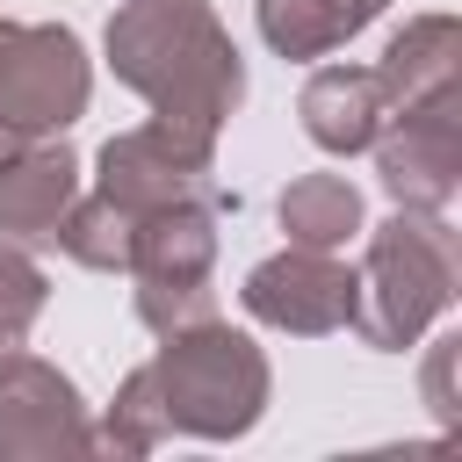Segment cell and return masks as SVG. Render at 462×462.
<instances>
[{"label": "cell", "mask_w": 462, "mask_h": 462, "mask_svg": "<svg viewBox=\"0 0 462 462\" xmlns=\"http://www.w3.org/2000/svg\"><path fill=\"white\" fill-rule=\"evenodd\" d=\"M130 238H137V217H130L123 202H108L101 188H94V195H72V209H65L58 231H51V245H58L65 260H79L87 274H123V267H130Z\"/></svg>", "instance_id": "obj_15"}, {"label": "cell", "mask_w": 462, "mask_h": 462, "mask_svg": "<svg viewBox=\"0 0 462 462\" xmlns=\"http://www.w3.org/2000/svg\"><path fill=\"white\" fill-rule=\"evenodd\" d=\"M296 116H303V137L332 159H354L375 144V130L390 123V94L375 79V65H318L296 94Z\"/></svg>", "instance_id": "obj_11"}, {"label": "cell", "mask_w": 462, "mask_h": 462, "mask_svg": "<svg viewBox=\"0 0 462 462\" xmlns=\"http://www.w3.org/2000/svg\"><path fill=\"white\" fill-rule=\"evenodd\" d=\"M289 245H310V253H339L354 231H368V209H361V188L346 173H296L274 202Z\"/></svg>", "instance_id": "obj_14"}, {"label": "cell", "mask_w": 462, "mask_h": 462, "mask_svg": "<svg viewBox=\"0 0 462 462\" xmlns=\"http://www.w3.org/2000/svg\"><path fill=\"white\" fill-rule=\"evenodd\" d=\"M368 152H375V180L390 188L397 209H448L462 188V87L390 108V123L375 130Z\"/></svg>", "instance_id": "obj_7"}, {"label": "cell", "mask_w": 462, "mask_h": 462, "mask_svg": "<svg viewBox=\"0 0 462 462\" xmlns=\"http://www.w3.org/2000/svg\"><path fill=\"white\" fill-rule=\"evenodd\" d=\"M455 296H462V245L448 209H390L354 267V332L383 354H404L433 318H448Z\"/></svg>", "instance_id": "obj_2"}, {"label": "cell", "mask_w": 462, "mask_h": 462, "mask_svg": "<svg viewBox=\"0 0 462 462\" xmlns=\"http://www.w3.org/2000/svg\"><path fill=\"white\" fill-rule=\"evenodd\" d=\"M101 195L123 202L130 217L144 209H166V202H217L224 209V188H217V137H195V130H173V123H137V130H116L101 144Z\"/></svg>", "instance_id": "obj_6"}, {"label": "cell", "mask_w": 462, "mask_h": 462, "mask_svg": "<svg viewBox=\"0 0 462 462\" xmlns=\"http://www.w3.org/2000/svg\"><path fill=\"white\" fill-rule=\"evenodd\" d=\"M123 274L137 282V318L152 332H180V325L217 318V289H209V274H217V202L144 209Z\"/></svg>", "instance_id": "obj_5"}, {"label": "cell", "mask_w": 462, "mask_h": 462, "mask_svg": "<svg viewBox=\"0 0 462 462\" xmlns=\"http://www.w3.org/2000/svg\"><path fill=\"white\" fill-rule=\"evenodd\" d=\"M455 332L448 339H433V368H426V397H433V411H440V426H455V397H448V368H455Z\"/></svg>", "instance_id": "obj_18"}, {"label": "cell", "mask_w": 462, "mask_h": 462, "mask_svg": "<svg viewBox=\"0 0 462 462\" xmlns=\"http://www.w3.org/2000/svg\"><path fill=\"white\" fill-rule=\"evenodd\" d=\"M144 368H152L166 433H188V440H245L274 397L267 354L253 346V332H238L224 318L159 332V354Z\"/></svg>", "instance_id": "obj_3"}, {"label": "cell", "mask_w": 462, "mask_h": 462, "mask_svg": "<svg viewBox=\"0 0 462 462\" xmlns=\"http://www.w3.org/2000/svg\"><path fill=\"white\" fill-rule=\"evenodd\" d=\"M455 58H462V22H455V14H411V22L383 43L375 79H383L390 108H404V101H419V94L455 87Z\"/></svg>", "instance_id": "obj_12"}, {"label": "cell", "mask_w": 462, "mask_h": 462, "mask_svg": "<svg viewBox=\"0 0 462 462\" xmlns=\"http://www.w3.org/2000/svg\"><path fill=\"white\" fill-rule=\"evenodd\" d=\"M108 72L173 130L224 137L245 101V58L209 0H123L101 29Z\"/></svg>", "instance_id": "obj_1"}, {"label": "cell", "mask_w": 462, "mask_h": 462, "mask_svg": "<svg viewBox=\"0 0 462 462\" xmlns=\"http://www.w3.org/2000/svg\"><path fill=\"white\" fill-rule=\"evenodd\" d=\"M51 455H94V419L58 361L14 346L0 361V462H51Z\"/></svg>", "instance_id": "obj_8"}, {"label": "cell", "mask_w": 462, "mask_h": 462, "mask_svg": "<svg viewBox=\"0 0 462 462\" xmlns=\"http://www.w3.org/2000/svg\"><path fill=\"white\" fill-rule=\"evenodd\" d=\"M94 65L65 22H7L0 14V159L29 137H65L87 116Z\"/></svg>", "instance_id": "obj_4"}, {"label": "cell", "mask_w": 462, "mask_h": 462, "mask_svg": "<svg viewBox=\"0 0 462 462\" xmlns=\"http://www.w3.org/2000/svg\"><path fill=\"white\" fill-rule=\"evenodd\" d=\"M43 303H51L43 267H36L22 245L0 238V361H7L14 346H29V325L43 318Z\"/></svg>", "instance_id": "obj_17"}, {"label": "cell", "mask_w": 462, "mask_h": 462, "mask_svg": "<svg viewBox=\"0 0 462 462\" xmlns=\"http://www.w3.org/2000/svg\"><path fill=\"white\" fill-rule=\"evenodd\" d=\"M79 195V152L65 137H29L0 159V238L7 245H51L58 217Z\"/></svg>", "instance_id": "obj_10"}, {"label": "cell", "mask_w": 462, "mask_h": 462, "mask_svg": "<svg viewBox=\"0 0 462 462\" xmlns=\"http://www.w3.org/2000/svg\"><path fill=\"white\" fill-rule=\"evenodd\" d=\"M245 318H260L267 332L289 339H325L339 325H354V267L339 253H310V245H282L267 253L245 289H238Z\"/></svg>", "instance_id": "obj_9"}, {"label": "cell", "mask_w": 462, "mask_h": 462, "mask_svg": "<svg viewBox=\"0 0 462 462\" xmlns=\"http://www.w3.org/2000/svg\"><path fill=\"white\" fill-rule=\"evenodd\" d=\"M166 440V411H159V390H152V368H130L116 383V404L101 411L94 426V455H116V462H137Z\"/></svg>", "instance_id": "obj_16"}, {"label": "cell", "mask_w": 462, "mask_h": 462, "mask_svg": "<svg viewBox=\"0 0 462 462\" xmlns=\"http://www.w3.org/2000/svg\"><path fill=\"white\" fill-rule=\"evenodd\" d=\"M390 0H253L260 36L274 58H332L346 36H361Z\"/></svg>", "instance_id": "obj_13"}]
</instances>
